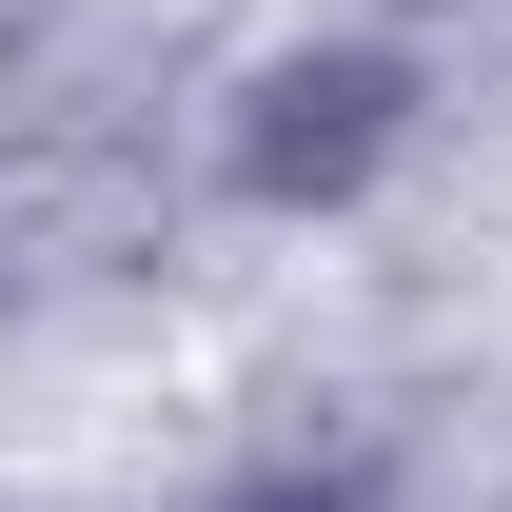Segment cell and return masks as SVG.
<instances>
[{
  "instance_id": "6da1fadb",
  "label": "cell",
  "mask_w": 512,
  "mask_h": 512,
  "mask_svg": "<svg viewBox=\"0 0 512 512\" xmlns=\"http://www.w3.org/2000/svg\"><path fill=\"white\" fill-rule=\"evenodd\" d=\"M394 138H414V60H394V40H296V60L237 79L217 178H237L256 217H335V197L394 178Z\"/></svg>"
},
{
  "instance_id": "7a4b0ae2",
  "label": "cell",
  "mask_w": 512,
  "mask_h": 512,
  "mask_svg": "<svg viewBox=\"0 0 512 512\" xmlns=\"http://www.w3.org/2000/svg\"><path fill=\"white\" fill-rule=\"evenodd\" d=\"M217 512H394V473L375 453H276V473H237Z\"/></svg>"
}]
</instances>
